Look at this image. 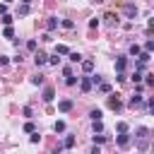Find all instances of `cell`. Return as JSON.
Instances as JSON below:
<instances>
[{
  "label": "cell",
  "mask_w": 154,
  "mask_h": 154,
  "mask_svg": "<svg viewBox=\"0 0 154 154\" xmlns=\"http://www.w3.org/2000/svg\"><path fill=\"white\" fill-rule=\"evenodd\" d=\"M116 142H118V147H128V144H130V135H128V132H120V135L116 137Z\"/></svg>",
  "instance_id": "cell-4"
},
{
  "label": "cell",
  "mask_w": 154,
  "mask_h": 154,
  "mask_svg": "<svg viewBox=\"0 0 154 154\" xmlns=\"http://www.w3.org/2000/svg\"><path fill=\"white\" fill-rule=\"evenodd\" d=\"M79 63H82V70L84 72H91L94 70V60H79Z\"/></svg>",
  "instance_id": "cell-14"
},
{
  "label": "cell",
  "mask_w": 154,
  "mask_h": 154,
  "mask_svg": "<svg viewBox=\"0 0 154 154\" xmlns=\"http://www.w3.org/2000/svg\"><path fill=\"white\" fill-rule=\"evenodd\" d=\"M103 19H106V24H108V26H113V24H118V17H116L113 12H106V14H103Z\"/></svg>",
  "instance_id": "cell-11"
},
{
  "label": "cell",
  "mask_w": 154,
  "mask_h": 154,
  "mask_svg": "<svg viewBox=\"0 0 154 154\" xmlns=\"http://www.w3.org/2000/svg\"><path fill=\"white\" fill-rule=\"evenodd\" d=\"M48 63H51V65H60V58H58V55H48Z\"/></svg>",
  "instance_id": "cell-28"
},
{
  "label": "cell",
  "mask_w": 154,
  "mask_h": 154,
  "mask_svg": "<svg viewBox=\"0 0 154 154\" xmlns=\"http://www.w3.org/2000/svg\"><path fill=\"white\" fill-rule=\"evenodd\" d=\"M77 79H79V77H75V75H67L65 84H67V87H75V84H77Z\"/></svg>",
  "instance_id": "cell-19"
},
{
  "label": "cell",
  "mask_w": 154,
  "mask_h": 154,
  "mask_svg": "<svg viewBox=\"0 0 154 154\" xmlns=\"http://www.w3.org/2000/svg\"><path fill=\"white\" fill-rule=\"evenodd\" d=\"M60 24H63V26H65V29H72V26H75V24H72V22H70V19H63V22H60Z\"/></svg>",
  "instance_id": "cell-30"
},
{
  "label": "cell",
  "mask_w": 154,
  "mask_h": 154,
  "mask_svg": "<svg viewBox=\"0 0 154 154\" xmlns=\"http://www.w3.org/2000/svg\"><path fill=\"white\" fill-rule=\"evenodd\" d=\"M60 147H63V149H72V147H75V135H65V140H63Z\"/></svg>",
  "instance_id": "cell-7"
},
{
  "label": "cell",
  "mask_w": 154,
  "mask_h": 154,
  "mask_svg": "<svg viewBox=\"0 0 154 154\" xmlns=\"http://www.w3.org/2000/svg\"><path fill=\"white\" fill-rule=\"evenodd\" d=\"M101 116H103V113H101L99 108H91V111H89V118H91V120H101Z\"/></svg>",
  "instance_id": "cell-15"
},
{
  "label": "cell",
  "mask_w": 154,
  "mask_h": 154,
  "mask_svg": "<svg viewBox=\"0 0 154 154\" xmlns=\"http://www.w3.org/2000/svg\"><path fill=\"white\" fill-rule=\"evenodd\" d=\"M26 48H29V51H36V41H34V38H31V41H26Z\"/></svg>",
  "instance_id": "cell-31"
},
{
  "label": "cell",
  "mask_w": 154,
  "mask_h": 154,
  "mask_svg": "<svg viewBox=\"0 0 154 154\" xmlns=\"http://www.w3.org/2000/svg\"><path fill=\"white\" fill-rule=\"evenodd\" d=\"M34 63H36V65H38V67H41V65H46V63H48V55H46V53H41V51H38V53H34Z\"/></svg>",
  "instance_id": "cell-2"
},
{
  "label": "cell",
  "mask_w": 154,
  "mask_h": 154,
  "mask_svg": "<svg viewBox=\"0 0 154 154\" xmlns=\"http://www.w3.org/2000/svg\"><path fill=\"white\" fill-rule=\"evenodd\" d=\"M79 89H82V91H89V89H91V77H82V79H79Z\"/></svg>",
  "instance_id": "cell-8"
},
{
  "label": "cell",
  "mask_w": 154,
  "mask_h": 154,
  "mask_svg": "<svg viewBox=\"0 0 154 154\" xmlns=\"http://www.w3.org/2000/svg\"><path fill=\"white\" fill-rule=\"evenodd\" d=\"M152 48H154V41H152V38H149V41H144V51H147V53H152Z\"/></svg>",
  "instance_id": "cell-26"
},
{
  "label": "cell",
  "mask_w": 154,
  "mask_h": 154,
  "mask_svg": "<svg viewBox=\"0 0 154 154\" xmlns=\"http://www.w3.org/2000/svg\"><path fill=\"white\" fill-rule=\"evenodd\" d=\"M135 140H137V147H140V149H147V144H149V130H147V128H137Z\"/></svg>",
  "instance_id": "cell-1"
},
{
  "label": "cell",
  "mask_w": 154,
  "mask_h": 154,
  "mask_svg": "<svg viewBox=\"0 0 154 154\" xmlns=\"http://www.w3.org/2000/svg\"><path fill=\"white\" fill-rule=\"evenodd\" d=\"M58 108H60L63 113H67V111H72V101H70V99H63V101L58 103Z\"/></svg>",
  "instance_id": "cell-10"
},
{
  "label": "cell",
  "mask_w": 154,
  "mask_h": 154,
  "mask_svg": "<svg viewBox=\"0 0 154 154\" xmlns=\"http://www.w3.org/2000/svg\"><path fill=\"white\" fill-rule=\"evenodd\" d=\"M140 53H142V48H140L137 43H132V46H130V55H140Z\"/></svg>",
  "instance_id": "cell-21"
},
{
  "label": "cell",
  "mask_w": 154,
  "mask_h": 154,
  "mask_svg": "<svg viewBox=\"0 0 154 154\" xmlns=\"http://www.w3.org/2000/svg\"><path fill=\"white\" fill-rule=\"evenodd\" d=\"M67 53H70L67 46H55V55H67Z\"/></svg>",
  "instance_id": "cell-16"
},
{
  "label": "cell",
  "mask_w": 154,
  "mask_h": 154,
  "mask_svg": "<svg viewBox=\"0 0 154 154\" xmlns=\"http://www.w3.org/2000/svg\"><path fill=\"white\" fill-rule=\"evenodd\" d=\"M7 2H12V0H5V5H7Z\"/></svg>",
  "instance_id": "cell-39"
},
{
  "label": "cell",
  "mask_w": 154,
  "mask_h": 154,
  "mask_svg": "<svg viewBox=\"0 0 154 154\" xmlns=\"http://www.w3.org/2000/svg\"><path fill=\"white\" fill-rule=\"evenodd\" d=\"M91 140H94V144H101V142H106L108 137H106V135H101V132H99V135L94 132V137H91Z\"/></svg>",
  "instance_id": "cell-18"
},
{
  "label": "cell",
  "mask_w": 154,
  "mask_h": 154,
  "mask_svg": "<svg viewBox=\"0 0 154 154\" xmlns=\"http://www.w3.org/2000/svg\"><path fill=\"white\" fill-rule=\"evenodd\" d=\"M125 67H128V58H123V55H120V58L116 60V70H118V72H123Z\"/></svg>",
  "instance_id": "cell-13"
},
{
  "label": "cell",
  "mask_w": 154,
  "mask_h": 154,
  "mask_svg": "<svg viewBox=\"0 0 154 154\" xmlns=\"http://www.w3.org/2000/svg\"><path fill=\"white\" fill-rule=\"evenodd\" d=\"M67 55H70V60H72V63H79V60H82V55H79V53H67Z\"/></svg>",
  "instance_id": "cell-27"
},
{
  "label": "cell",
  "mask_w": 154,
  "mask_h": 154,
  "mask_svg": "<svg viewBox=\"0 0 154 154\" xmlns=\"http://www.w3.org/2000/svg\"><path fill=\"white\" fill-rule=\"evenodd\" d=\"M29 10H31V5H24V2H22V7H19V14H29Z\"/></svg>",
  "instance_id": "cell-24"
},
{
  "label": "cell",
  "mask_w": 154,
  "mask_h": 154,
  "mask_svg": "<svg viewBox=\"0 0 154 154\" xmlns=\"http://www.w3.org/2000/svg\"><path fill=\"white\" fill-rule=\"evenodd\" d=\"M31 82H34V84H41V82H43V75H36V77H31Z\"/></svg>",
  "instance_id": "cell-32"
},
{
  "label": "cell",
  "mask_w": 154,
  "mask_h": 154,
  "mask_svg": "<svg viewBox=\"0 0 154 154\" xmlns=\"http://www.w3.org/2000/svg\"><path fill=\"white\" fill-rule=\"evenodd\" d=\"M53 96H55V89H53V87H46V89H43V96H41V99H43L46 103H51V101H53Z\"/></svg>",
  "instance_id": "cell-3"
},
{
  "label": "cell",
  "mask_w": 154,
  "mask_h": 154,
  "mask_svg": "<svg viewBox=\"0 0 154 154\" xmlns=\"http://www.w3.org/2000/svg\"><path fill=\"white\" fill-rule=\"evenodd\" d=\"M91 154H101V149H99V147L94 144V147H91Z\"/></svg>",
  "instance_id": "cell-36"
},
{
  "label": "cell",
  "mask_w": 154,
  "mask_h": 154,
  "mask_svg": "<svg viewBox=\"0 0 154 154\" xmlns=\"http://www.w3.org/2000/svg\"><path fill=\"white\" fill-rule=\"evenodd\" d=\"M116 128H118V132H128V123H118Z\"/></svg>",
  "instance_id": "cell-29"
},
{
  "label": "cell",
  "mask_w": 154,
  "mask_h": 154,
  "mask_svg": "<svg viewBox=\"0 0 154 154\" xmlns=\"http://www.w3.org/2000/svg\"><path fill=\"white\" fill-rule=\"evenodd\" d=\"M24 130H26V132H34L36 128H34V123H26V125H24Z\"/></svg>",
  "instance_id": "cell-34"
},
{
  "label": "cell",
  "mask_w": 154,
  "mask_h": 154,
  "mask_svg": "<svg viewBox=\"0 0 154 154\" xmlns=\"http://www.w3.org/2000/svg\"><path fill=\"white\" fill-rule=\"evenodd\" d=\"M123 12H125V17H130V19H135V17H137V7H135V5H125V7H123Z\"/></svg>",
  "instance_id": "cell-5"
},
{
  "label": "cell",
  "mask_w": 154,
  "mask_h": 154,
  "mask_svg": "<svg viewBox=\"0 0 154 154\" xmlns=\"http://www.w3.org/2000/svg\"><path fill=\"white\" fill-rule=\"evenodd\" d=\"M140 103H142V91H137V94H135V96L128 101V106H130V108H137Z\"/></svg>",
  "instance_id": "cell-6"
},
{
  "label": "cell",
  "mask_w": 154,
  "mask_h": 154,
  "mask_svg": "<svg viewBox=\"0 0 154 154\" xmlns=\"http://www.w3.org/2000/svg\"><path fill=\"white\" fill-rule=\"evenodd\" d=\"M108 106H111L113 111H120V108H123V103H120L118 96H111V99H108Z\"/></svg>",
  "instance_id": "cell-9"
},
{
  "label": "cell",
  "mask_w": 154,
  "mask_h": 154,
  "mask_svg": "<svg viewBox=\"0 0 154 154\" xmlns=\"http://www.w3.org/2000/svg\"><path fill=\"white\" fill-rule=\"evenodd\" d=\"M29 142H31V144H36V142H41V135H38L36 130H34V132H31V137H29Z\"/></svg>",
  "instance_id": "cell-23"
},
{
  "label": "cell",
  "mask_w": 154,
  "mask_h": 154,
  "mask_svg": "<svg viewBox=\"0 0 154 154\" xmlns=\"http://www.w3.org/2000/svg\"><path fill=\"white\" fill-rule=\"evenodd\" d=\"M2 22H5L7 26H10V24H12V17H10V14H2Z\"/></svg>",
  "instance_id": "cell-33"
},
{
  "label": "cell",
  "mask_w": 154,
  "mask_h": 154,
  "mask_svg": "<svg viewBox=\"0 0 154 154\" xmlns=\"http://www.w3.org/2000/svg\"><path fill=\"white\" fill-rule=\"evenodd\" d=\"M99 91H101V94H108V91H111V84H108V82H99Z\"/></svg>",
  "instance_id": "cell-17"
},
{
  "label": "cell",
  "mask_w": 154,
  "mask_h": 154,
  "mask_svg": "<svg viewBox=\"0 0 154 154\" xmlns=\"http://www.w3.org/2000/svg\"><path fill=\"white\" fill-rule=\"evenodd\" d=\"M91 128H94V132H101V130H103L101 120H91Z\"/></svg>",
  "instance_id": "cell-22"
},
{
  "label": "cell",
  "mask_w": 154,
  "mask_h": 154,
  "mask_svg": "<svg viewBox=\"0 0 154 154\" xmlns=\"http://www.w3.org/2000/svg\"><path fill=\"white\" fill-rule=\"evenodd\" d=\"M0 14H7V5H5V2L0 5Z\"/></svg>",
  "instance_id": "cell-35"
},
{
  "label": "cell",
  "mask_w": 154,
  "mask_h": 154,
  "mask_svg": "<svg viewBox=\"0 0 154 154\" xmlns=\"http://www.w3.org/2000/svg\"><path fill=\"white\" fill-rule=\"evenodd\" d=\"M58 24H60V19H58V17H48V22H46V26H48V31H53V29H58Z\"/></svg>",
  "instance_id": "cell-12"
},
{
  "label": "cell",
  "mask_w": 154,
  "mask_h": 154,
  "mask_svg": "<svg viewBox=\"0 0 154 154\" xmlns=\"http://www.w3.org/2000/svg\"><path fill=\"white\" fill-rule=\"evenodd\" d=\"M2 65H7V58H5V55H0V67H2Z\"/></svg>",
  "instance_id": "cell-37"
},
{
  "label": "cell",
  "mask_w": 154,
  "mask_h": 154,
  "mask_svg": "<svg viewBox=\"0 0 154 154\" xmlns=\"http://www.w3.org/2000/svg\"><path fill=\"white\" fill-rule=\"evenodd\" d=\"M53 130H55V132H65V123H63V120H55Z\"/></svg>",
  "instance_id": "cell-20"
},
{
  "label": "cell",
  "mask_w": 154,
  "mask_h": 154,
  "mask_svg": "<svg viewBox=\"0 0 154 154\" xmlns=\"http://www.w3.org/2000/svg\"><path fill=\"white\" fill-rule=\"evenodd\" d=\"M22 2H24V5H31V0H22Z\"/></svg>",
  "instance_id": "cell-38"
},
{
  "label": "cell",
  "mask_w": 154,
  "mask_h": 154,
  "mask_svg": "<svg viewBox=\"0 0 154 154\" xmlns=\"http://www.w3.org/2000/svg\"><path fill=\"white\" fill-rule=\"evenodd\" d=\"M2 36H5V38H12V36H14V31H12V26H7V29L2 31Z\"/></svg>",
  "instance_id": "cell-25"
}]
</instances>
